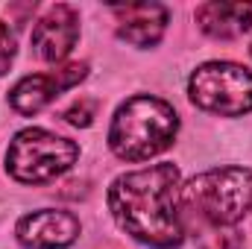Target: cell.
Here are the masks:
<instances>
[{"instance_id":"4fadbf2b","label":"cell","mask_w":252,"mask_h":249,"mask_svg":"<svg viewBox=\"0 0 252 249\" xmlns=\"http://www.w3.org/2000/svg\"><path fill=\"white\" fill-rule=\"evenodd\" d=\"M15 32L9 30V24L0 21V76L12 67V59H15Z\"/></svg>"},{"instance_id":"8992f818","label":"cell","mask_w":252,"mask_h":249,"mask_svg":"<svg viewBox=\"0 0 252 249\" xmlns=\"http://www.w3.org/2000/svg\"><path fill=\"white\" fill-rule=\"evenodd\" d=\"M88 76V64L85 62H73V64H62L56 70L47 73H32L24 76L12 91H9V103L18 115H38L41 109H47L62 91L79 85Z\"/></svg>"},{"instance_id":"9c48e42d","label":"cell","mask_w":252,"mask_h":249,"mask_svg":"<svg viewBox=\"0 0 252 249\" xmlns=\"http://www.w3.org/2000/svg\"><path fill=\"white\" fill-rule=\"evenodd\" d=\"M115 15H118V35L135 47H156L170 21V12L161 3L115 6Z\"/></svg>"},{"instance_id":"30bf717a","label":"cell","mask_w":252,"mask_h":249,"mask_svg":"<svg viewBox=\"0 0 252 249\" xmlns=\"http://www.w3.org/2000/svg\"><path fill=\"white\" fill-rule=\"evenodd\" d=\"M196 24L205 35L229 41L252 30V3L244 0H211L196 9Z\"/></svg>"},{"instance_id":"7a4b0ae2","label":"cell","mask_w":252,"mask_h":249,"mask_svg":"<svg viewBox=\"0 0 252 249\" xmlns=\"http://www.w3.org/2000/svg\"><path fill=\"white\" fill-rule=\"evenodd\" d=\"M179 132V115L153 94H135L118 106L109 126V147L121 161H147L164 153Z\"/></svg>"},{"instance_id":"7c38bea8","label":"cell","mask_w":252,"mask_h":249,"mask_svg":"<svg viewBox=\"0 0 252 249\" xmlns=\"http://www.w3.org/2000/svg\"><path fill=\"white\" fill-rule=\"evenodd\" d=\"M94 115H97V103L94 100H79V103H73L67 112H64V121L70 126H91L94 124Z\"/></svg>"},{"instance_id":"5b68a950","label":"cell","mask_w":252,"mask_h":249,"mask_svg":"<svg viewBox=\"0 0 252 249\" xmlns=\"http://www.w3.org/2000/svg\"><path fill=\"white\" fill-rule=\"evenodd\" d=\"M190 103L220 118L252 112V70L235 62H205L188 79Z\"/></svg>"},{"instance_id":"8fae6325","label":"cell","mask_w":252,"mask_h":249,"mask_svg":"<svg viewBox=\"0 0 252 249\" xmlns=\"http://www.w3.org/2000/svg\"><path fill=\"white\" fill-rule=\"evenodd\" d=\"M196 244H199V249H241L244 247V235L235 226L196 223Z\"/></svg>"},{"instance_id":"277c9868","label":"cell","mask_w":252,"mask_h":249,"mask_svg":"<svg viewBox=\"0 0 252 249\" xmlns=\"http://www.w3.org/2000/svg\"><path fill=\"white\" fill-rule=\"evenodd\" d=\"M79 158V144L47 129H21L6 150V170L15 182L44 185L67 173Z\"/></svg>"},{"instance_id":"ba28073f","label":"cell","mask_w":252,"mask_h":249,"mask_svg":"<svg viewBox=\"0 0 252 249\" xmlns=\"http://www.w3.org/2000/svg\"><path fill=\"white\" fill-rule=\"evenodd\" d=\"M15 235L27 249H64L79 238V220L62 208H38L18 220Z\"/></svg>"},{"instance_id":"6da1fadb","label":"cell","mask_w":252,"mask_h":249,"mask_svg":"<svg viewBox=\"0 0 252 249\" xmlns=\"http://www.w3.org/2000/svg\"><path fill=\"white\" fill-rule=\"evenodd\" d=\"M109 208L118 226L144 247L173 249L185 241L179 167L167 161L118 176L109 187Z\"/></svg>"},{"instance_id":"3957f363","label":"cell","mask_w":252,"mask_h":249,"mask_svg":"<svg viewBox=\"0 0 252 249\" xmlns=\"http://www.w3.org/2000/svg\"><path fill=\"white\" fill-rule=\"evenodd\" d=\"M182 211L205 226H235L252 211V170L214 167L182 187Z\"/></svg>"},{"instance_id":"52a82bcc","label":"cell","mask_w":252,"mask_h":249,"mask_svg":"<svg viewBox=\"0 0 252 249\" xmlns=\"http://www.w3.org/2000/svg\"><path fill=\"white\" fill-rule=\"evenodd\" d=\"M79 38V12L67 3L50 6L32 27V53L41 62H62Z\"/></svg>"}]
</instances>
